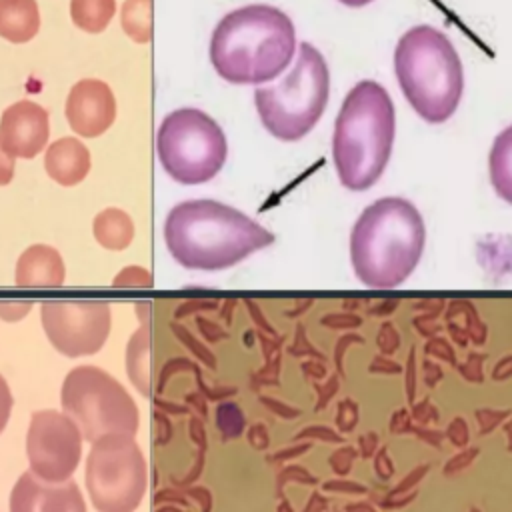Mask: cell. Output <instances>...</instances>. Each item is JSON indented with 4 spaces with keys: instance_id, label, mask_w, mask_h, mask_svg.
<instances>
[{
    "instance_id": "cell-1",
    "label": "cell",
    "mask_w": 512,
    "mask_h": 512,
    "mask_svg": "<svg viewBox=\"0 0 512 512\" xmlns=\"http://www.w3.org/2000/svg\"><path fill=\"white\" fill-rule=\"evenodd\" d=\"M170 256L186 270L220 272L270 246L274 234L218 200H184L164 220Z\"/></svg>"
},
{
    "instance_id": "cell-2",
    "label": "cell",
    "mask_w": 512,
    "mask_h": 512,
    "mask_svg": "<svg viewBox=\"0 0 512 512\" xmlns=\"http://www.w3.org/2000/svg\"><path fill=\"white\" fill-rule=\"evenodd\" d=\"M296 52V30L286 12L248 4L222 16L212 30L210 62L230 84H264L280 76Z\"/></svg>"
},
{
    "instance_id": "cell-3",
    "label": "cell",
    "mask_w": 512,
    "mask_h": 512,
    "mask_svg": "<svg viewBox=\"0 0 512 512\" xmlns=\"http://www.w3.org/2000/svg\"><path fill=\"white\" fill-rule=\"evenodd\" d=\"M396 136L394 102L376 80L356 82L342 100L332 132V162L350 192L372 188L384 174Z\"/></svg>"
},
{
    "instance_id": "cell-4",
    "label": "cell",
    "mask_w": 512,
    "mask_h": 512,
    "mask_svg": "<svg viewBox=\"0 0 512 512\" xmlns=\"http://www.w3.org/2000/svg\"><path fill=\"white\" fill-rule=\"evenodd\" d=\"M426 226L418 208L400 196L378 198L362 210L350 232V262L370 288H396L418 266Z\"/></svg>"
},
{
    "instance_id": "cell-5",
    "label": "cell",
    "mask_w": 512,
    "mask_h": 512,
    "mask_svg": "<svg viewBox=\"0 0 512 512\" xmlns=\"http://www.w3.org/2000/svg\"><path fill=\"white\" fill-rule=\"evenodd\" d=\"M394 74L412 110L428 124L454 116L464 96V68L450 38L430 26L408 28L394 48Z\"/></svg>"
},
{
    "instance_id": "cell-6",
    "label": "cell",
    "mask_w": 512,
    "mask_h": 512,
    "mask_svg": "<svg viewBox=\"0 0 512 512\" xmlns=\"http://www.w3.org/2000/svg\"><path fill=\"white\" fill-rule=\"evenodd\" d=\"M330 96V70L310 42L298 48L292 70L272 86L254 90L262 126L282 142L302 140L322 118Z\"/></svg>"
},
{
    "instance_id": "cell-7",
    "label": "cell",
    "mask_w": 512,
    "mask_h": 512,
    "mask_svg": "<svg viewBox=\"0 0 512 512\" xmlns=\"http://www.w3.org/2000/svg\"><path fill=\"white\" fill-rule=\"evenodd\" d=\"M60 406L90 444L110 434L136 436L140 426V410L128 390L98 366L82 364L66 374Z\"/></svg>"
},
{
    "instance_id": "cell-8",
    "label": "cell",
    "mask_w": 512,
    "mask_h": 512,
    "mask_svg": "<svg viewBox=\"0 0 512 512\" xmlns=\"http://www.w3.org/2000/svg\"><path fill=\"white\" fill-rule=\"evenodd\" d=\"M156 152L164 172L180 184H204L228 156L220 124L198 108H178L164 116L156 132Z\"/></svg>"
},
{
    "instance_id": "cell-9",
    "label": "cell",
    "mask_w": 512,
    "mask_h": 512,
    "mask_svg": "<svg viewBox=\"0 0 512 512\" xmlns=\"http://www.w3.org/2000/svg\"><path fill=\"white\" fill-rule=\"evenodd\" d=\"M84 484L98 512H136L146 494L148 468L134 436L110 434L92 442Z\"/></svg>"
},
{
    "instance_id": "cell-10",
    "label": "cell",
    "mask_w": 512,
    "mask_h": 512,
    "mask_svg": "<svg viewBox=\"0 0 512 512\" xmlns=\"http://www.w3.org/2000/svg\"><path fill=\"white\" fill-rule=\"evenodd\" d=\"M40 322L56 352L82 358L106 344L112 312L104 300H46L40 306Z\"/></svg>"
},
{
    "instance_id": "cell-11",
    "label": "cell",
    "mask_w": 512,
    "mask_h": 512,
    "mask_svg": "<svg viewBox=\"0 0 512 512\" xmlns=\"http://www.w3.org/2000/svg\"><path fill=\"white\" fill-rule=\"evenodd\" d=\"M84 436L64 414L52 408L36 410L26 432L30 472L46 482H66L80 464Z\"/></svg>"
},
{
    "instance_id": "cell-12",
    "label": "cell",
    "mask_w": 512,
    "mask_h": 512,
    "mask_svg": "<svg viewBox=\"0 0 512 512\" xmlns=\"http://www.w3.org/2000/svg\"><path fill=\"white\" fill-rule=\"evenodd\" d=\"M64 112L76 134L96 138L112 126L116 118V98L104 80L84 78L70 88Z\"/></svg>"
},
{
    "instance_id": "cell-13",
    "label": "cell",
    "mask_w": 512,
    "mask_h": 512,
    "mask_svg": "<svg viewBox=\"0 0 512 512\" xmlns=\"http://www.w3.org/2000/svg\"><path fill=\"white\" fill-rule=\"evenodd\" d=\"M48 136V112L40 104L18 100L2 112L0 144L10 156L24 160L38 156L48 144Z\"/></svg>"
},
{
    "instance_id": "cell-14",
    "label": "cell",
    "mask_w": 512,
    "mask_h": 512,
    "mask_svg": "<svg viewBox=\"0 0 512 512\" xmlns=\"http://www.w3.org/2000/svg\"><path fill=\"white\" fill-rule=\"evenodd\" d=\"M10 512H88L78 484L70 478L66 482H46L22 472L10 492Z\"/></svg>"
},
{
    "instance_id": "cell-15",
    "label": "cell",
    "mask_w": 512,
    "mask_h": 512,
    "mask_svg": "<svg viewBox=\"0 0 512 512\" xmlns=\"http://www.w3.org/2000/svg\"><path fill=\"white\" fill-rule=\"evenodd\" d=\"M66 266L62 254L48 244L28 246L16 260L14 280L24 288H58L64 284Z\"/></svg>"
},
{
    "instance_id": "cell-16",
    "label": "cell",
    "mask_w": 512,
    "mask_h": 512,
    "mask_svg": "<svg viewBox=\"0 0 512 512\" xmlns=\"http://www.w3.org/2000/svg\"><path fill=\"white\" fill-rule=\"evenodd\" d=\"M92 166L90 150L72 136L58 138L46 148L44 168L46 174L60 186H76L80 184Z\"/></svg>"
},
{
    "instance_id": "cell-17",
    "label": "cell",
    "mask_w": 512,
    "mask_h": 512,
    "mask_svg": "<svg viewBox=\"0 0 512 512\" xmlns=\"http://www.w3.org/2000/svg\"><path fill=\"white\" fill-rule=\"evenodd\" d=\"M40 30L36 0H0V38L12 44L32 40Z\"/></svg>"
},
{
    "instance_id": "cell-18",
    "label": "cell",
    "mask_w": 512,
    "mask_h": 512,
    "mask_svg": "<svg viewBox=\"0 0 512 512\" xmlns=\"http://www.w3.org/2000/svg\"><path fill=\"white\" fill-rule=\"evenodd\" d=\"M488 176L496 196L512 206V124L506 126L490 146Z\"/></svg>"
},
{
    "instance_id": "cell-19",
    "label": "cell",
    "mask_w": 512,
    "mask_h": 512,
    "mask_svg": "<svg viewBox=\"0 0 512 512\" xmlns=\"http://www.w3.org/2000/svg\"><path fill=\"white\" fill-rule=\"evenodd\" d=\"M92 232L96 242L106 250H124L134 240V222L120 208H104L94 216Z\"/></svg>"
},
{
    "instance_id": "cell-20",
    "label": "cell",
    "mask_w": 512,
    "mask_h": 512,
    "mask_svg": "<svg viewBox=\"0 0 512 512\" xmlns=\"http://www.w3.org/2000/svg\"><path fill=\"white\" fill-rule=\"evenodd\" d=\"M126 372L134 388L148 396L150 392V330L144 322L132 332L126 346Z\"/></svg>"
},
{
    "instance_id": "cell-21",
    "label": "cell",
    "mask_w": 512,
    "mask_h": 512,
    "mask_svg": "<svg viewBox=\"0 0 512 512\" xmlns=\"http://www.w3.org/2000/svg\"><path fill=\"white\" fill-rule=\"evenodd\" d=\"M116 12V0H70L74 26L88 34H100Z\"/></svg>"
},
{
    "instance_id": "cell-22",
    "label": "cell",
    "mask_w": 512,
    "mask_h": 512,
    "mask_svg": "<svg viewBox=\"0 0 512 512\" xmlns=\"http://www.w3.org/2000/svg\"><path fill=\"white\" fill-rule=\"evenodd\" d=\"M122 30L136 44H146L152 38V0H124L120 10Z\"/></svg>"
},
{
    "instance_id": "cell-23",
    "label": "cell",
    "mask_w": 512,
    "mask_h": 512,
    "mask_svg": "<svg viewBox=\"0 0 512 512\" xmlns=\"http://www.w3.org/2000/svg\"><path fill=\"white\" fill-rule=\"evenodd\" d=\"M116 288H152L154 278L144 266H124L112 280Z\"/></svg>"
},
{
    "instance_id": "cell-24",
    "label": "cell",
    "mask_w": 512,
    "mask_h": 512,
    "mask_svg": "<svg viewBox=\"0 0 512 512\" xmlns=\"http://www.w3.org/2000/svg\"><path fill=\"white\" fill-rule=\"evenodd\" d=\"M30 310V300H0V320L4 322H20Z\"/></svg>"
},
{
    "instance_id": "cell-25",
    "label": "cell",
    "mask_w": 512,
    "mask_h": 512,
    "mask_svg": "<svg viewBox=\"0 0 512 512\" xmlns=\"http://www.w3.org/2000/svg\"><path fill=\"white\" fill-rule=\"evenodd\" d=\"M12 406H14V398H12V390L6 382V378L0 374V434L4 432L10 414H12Z\"/></svg>"
},
{
    "instance_id": "cell-26",
    "label": "cell",
    "mask_w": 512,
    "mask_h": 512,
    "mask_svg": "<svg viewBox=\"0 0 512 512\" xmlns=\"http://www.w3.org/2000/svg\"><path fill=\"white\" fill-rule=\"evenodd\" d=\"M14 178V156H10L0 144V186L10 184Z\"/></svg>"
},
{
    "instance_id": "cell-27",
    "label": "cell",
    "mask_w": 512,
    "mask_h": 512,
    "mask_svg": "<svg viewBox=\"0 0 512 512\" xmlns=\"http://www.w3.org/2000/svg\"><path fill=\"white\" fill-rule=\"evenodd\" d=\"M338 2L344 4V6H350V8H362V6H366V4H370L374 0H338Z\"/></svg>"
}]
</instances>
